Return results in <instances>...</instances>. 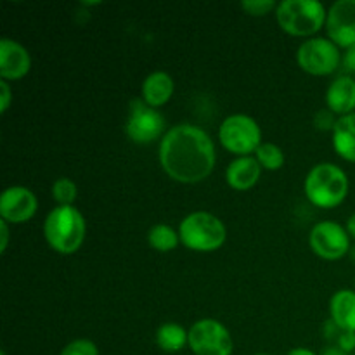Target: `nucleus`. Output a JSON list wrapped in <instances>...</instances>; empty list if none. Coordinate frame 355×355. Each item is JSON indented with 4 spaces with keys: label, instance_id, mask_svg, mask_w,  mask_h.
<instances>
[{
    "label": "nucleus",
    "instance_id": "nucleus-5",
    "mask_svg": "<svg viewBox=\"0 0 355 355\" xmlns=\"http://www.w3.org/2000/svg\"><path fill=\"white\" fill-rule=\"evenodd\" d=\"M180 243L193 252L208 253L220 248L227 239L224 222L208 211H193L179 225Z\"/></svg>",
    "mask_w": 355,
    "mask_h": 355
},
{
    "label": "nucleus",
    "instance_id": "nucleus-18",
    "mask_svg": "<svg viewBox=\"0 0 355 355\" xmlns=\"http://www.w3.org/2000/svg\"><path fill=\"white\" fill-rule=\"evenodd\" d=\"M333 148L343 159L355 163V113L336 120L333 128Z\"/></svg>",
    "mask_w": 355,
    "mask_h": 355
},
{
    "label": "nucleus",
    "instance_id": "nucleus-17",
    "mask_svg": "<svg viewBox=\"0 0 355 355\" xmlns=\"http://www.w3.org/2000/svg\"><path fill=\"white\" fill-rule=\"evenodd\" d=\"M329 314H331V321L342 331L355 333V291H336L329 300Z\"/></svg>",
    "mask_w": 355,
    "mask_h": 355
},
{
    "label": "nucleus",
    "instance_id": "nucleus-4",
    "mask_svg": "<svg viewBox=\"0 0 355 355\" xmlns=\"http://www.w3.org/2000/svg\"><path fill=\"white\" fill-rule=\"evenodd\" d=\"M328 10L318 0H283L277 3L276 19L281 30L293 37H312L326 26Z\"/></svg>",
    "mask_w": 355,
    "mask_h": 355
},
{
    "label": "nucleus",
    "instance_id": "nucleus-32",
    "mask_svg": "<svg viewBox=\"0 0 355 355\" xmlns=\"http://www.w3.org/2000/svg\"><path fill=\"white\" fill-rule=\"evenodd\" d=\"M347 232L350 234V238L355 239V214L350 215L349 222H347Z\"/></svg>",
    "mask_w": 355,
    "mask_h": 355
},
{
    "label": "nucleus",
    "instance_id": "nucleus-22",
    "mask_svg": "<svg viewBox=\"0 0 355 355\" xmlns=\"http://www.w3.org/2000/svg\"><path fill=\"white\" fill-rule=\"evenodd\" d=\"M76 194H78V187L68 177H61L52 184V198L58 203V207H73Z\"/></svg>",
    "mask_w": 355,
    "mask_h": 355
},
{
    "label": "nucleus",
    "instance_id": "nucleus-9",
    "mask_svg": "<svg viewBox=\"0 0 355 355\" xmlns=\"http://www.w3.org/2000/svg\"><path fill=\"white\" fill-rule=\"evenodd\" d=\"M125 130L135 144H151L166 134L165 118L156 107L148 106L144 101H134Z\"/></svg>",
    "mask_w": 355,
    "mask_h": 355
},
{
    "label": "nucleus",
    "instance_id": "nucleus-12",
    "mask_svg": "<svg viewBox=\"0 0 355 355\" xmlns=\"http://www.w3.org/2000/svg\"><path fill=\"white\" fill-rule=\"evenodd\" d=\"M37 196L28 187H7L0 196V217L9 224H24L37 214Z\"/></svg>",
    "mask_w": 355,
    "mask_h": 355
},
{
    "label": "nucleus",
    "instance_id": "nucleus-33",
    "mask_svg": "<svg viewBox=\"0 0 355 355\" xmlns=\"http://www.w3.org/2000/svg\"><path fill=\"white\" fill-rule=\"evenodd\" d=\"M257 355H269V354H257Z\"/></svg>",
    "mask_w": 355,
    "mask_h": 355
},
{
    "label": "nucleus",
    "instance_id": "nucleus-34",
    "mask_svg": "<svg viewBox=\"0 0 355 355\" xmlns=\"http://www.w3.org/2000/svg\"><path fill=\"white\" fill-rule=\"evenodd\" d=\"M354 355H355V352H354Z\"/></svg>",
    "mask_w": 355,
    "mask_h": 355
},
{
    "label": "nucleus",
    "instance_id": "nucleus-10",
    "mask_svg": "<svg viewBox=\"0 0 355 355\" xmlns=\"http://www.w3.org/2000/svg\"><path fill=\"white\" fill-rule=\"evenodd\" d=\"M312 252L324 260H340L349 253L350 234L338 222L324 220L312 227L309 234Z\"/></svg>",
    "mask_w": 355,
    "mask_h": 355
},
{
    "label": "nucleus",
    "instance_id": "nucleus-11",
    "mask_svg": "<svg viewBox=\"0 0 355 355\" xmlns=\"http://www.w3.org/2000/svg\"><path fill=\"white\" fill-rule=\"evenodd\" d=\"M328 38L338 47L355 45V0H336L326 16Z\"/></svg>",
    "mask_w": 355,
    "mask_h": 355
},
{
    "label": "nucleus",
    "instance_id": "nucleus-25",
    "mask_svg": "<svg viewBox=\"0 0 355 355\" xmlns=\"http://www.w3.org/2000/svg\"><path fill=\"white\" fill-rule=\"evenodd\" d=\"M338 347L345 350L347 354L355 352V333L354 331H340L338 335Z\"/></svg>",
    "mask_w": 355,
    "mask_h": 355
},
{
    "label": "nucleus",
    "instance_id": "nucleus-14",
    "mask_svg": "<svg viewBox=\"0 0 355 355\" xmlns=\"http://www.w3.org/2000/svg\"><path fill=\"white\" fill-rule=\"evenodd\" d=\"M262 166L253 156H239L229 163L225 170V180L236 191H248L259 182Z\"/></svg>",
    "mask_w": 355,
    "mask_h": 355
},
{
    "label": "nucleus",
    "instance_id": "nucleus-3",
    "mask_svg": "<svg viewBox=\"0 0 355 355\" xmlns=\"http://www.w3.org/2000/svg\"><path fill=\"white\" fill-rule=\"evenodd\" d=\"M305 196L318 208H335L349 194V177L335 163H319L305 177Z\"/></svg>",
    "mask_w": 355,
    "mask_h": 355
},
{
    "label": "nucleus",
    "instance_id": "nucleus-8",
    "mask_svg": "<svg viewBox=\"0 0 355 355\" xmlns=\"http://www.w3.org/2000/svg\"><path fill=\"white\" fill-rule=\"evenodd\" d=\"M189 349L194 355H232L234 342L217 319H200L189 328Z\"/></svg>",
    "mask_w": 355,
    "mask_h": 355
},
{
    "label": "nucleus",
    "instance_id": "nucleus-20",
    "mask_svg": "<svg viewBox=\"0 0 355 355\" xmlns=\"http://www.w3.org/2000/svg\"><path fill=\"white\" fill-rule=\"evenodd\" d=\"M148 243L153 250L159 253L172 252L180 243L179 231H175V229H172L166 224H156L149 229Z\"/></svg>",
    "mask_w": 355,
    "mask_h": 355
},
{
    "label": "nucleus",
    "instance_id": "nucleus-30",
    "mask_svg": "<svg viewBox=\"0 0 355 355\" xmlns=\"http://www.w3.org/2000/svg\"><path fill=\"white\" fill-rule=\"evenodd\" d=\"M286 355H318V354L312 352V350H309V349H304V347H298V349L290 350Z\"/></svg>",
    "mask_w": 355,
    "mask_h": 355
},
{
    "label": "nucleus",
    "instance_id": "nucleus-15",
    "mask_svg": "<svg viewBox=\"0 0 355 355\" xmlns=\"http://www.w3.org/2000/svg\"><path fill=\"white\" fill-rule=\"evenodd\" d=\"M326 104L333 114L347 116L355 110V78L349 75L338 76L326 92Z\"/></svg>",
    "mask_w": 355,
    "mask_h": 355
},
{
    "label": "nucleus",
    "instance_id": "nucleus-16",
    "mask_svg": "<svg viewBox=\"0 0 355 355\" xmlns=\"http://www.w3.org/2000/svg\"><path fill=\"white\" fill-rule=\"evenodd\" d=\"M173 78L165 71H153L146 76L142 83V101L151 107H162L172 99L173 96Z\"/></svg>",
    "mask_w": 355,
    "mask_h": 355
},
{
    "label": "nucleus",
    "instance_id": "nucleus-27",
    "mask_svg": "<svg viewBox=\"0 0 355 355\" xmlns=\"http://www.w3.org/2000/svg\"><path fill=\"white\" fill-rule=\"evenodd\" d=\"M335 123H336V120L335 118H333V113L331 111H319V114L318 116H315V125H318V127H321V128H335Z\"/></svg>",
    "mask_w": 355,
    "mask_h": 355
},
{
    "label": "nucleus",
    "instance_id": "nucleus-7",
    "mask_svg": "<svg viewBox=\"0 0 355 355\" xmlns=\"http://www.w3.org/2000/svg\"><path fill=\"white\" fill-rule=\"evenodd\" d=\"M297 62L309 75L326 76L335 73L343 61L338 45L329 38L312 37L298 47Z\"/></svg>",
    "mask_w": 355,
    "mask_h": 355
},
{
    "label": "nucleus",
    "instance_id": "nucleus-24",
    "mask_svg": "<svg viewBox=\"0 0 355 355\" xmlns=\"http://www.w3.org/2000/svg\"><path fill=\"white\" fill-rule=\"evenodd\" d=\"M241 7L246 14L259 17L276 10L277 3L274 0H243Z\"/></svg>",
    "mask_w": 355,
    "mask_h": 355
},
{
    "label": "nucleus",
    "instance_id": "nucleus-21",
    "mask_svg": "<svg viewBox=\"0 0 355 355\" xmlns=\"http://www.w3.org/2000/svg\"><path fill=\"white\" fill-rule=\"evenodd\" d=\"M255 158L262 168L270 170V172L283 168L284 165L283 149L277 144H272V142H262L260 148L255 151Z\"/></svg>",
    "mask_w": 355,
    "mask_h": 355
},
{
    "label": "nucleus",
    "instance_id": "nucleus-26",
    "mask_svg": "<svg viewBox=\"0 0 355 355\" xmlns=\"http://www.w3.org/2000/svg\"><path fill=\"white\" fill-rule=\"evenodd\" d=\"M10 101H12V94H10V87L6 80L0 82V110L2 113H6L10 106Z\"/></svg>",
    "mask_w": 355,
    "mask_h": 355
},
{
    "label": "nucleus",
    "instance_id": "nucleus-29",
    "mask_svg": "<svg viewBox=\"0 0 355 355\" xmlns=\"http://www.w3.org/2000/svg\"><path fill=\"white\" fill-rule=\"evenodd\" d=\"M0 231H2V243H0V252H6L9 245V222L0 220Z\"/></svg>",
    "mask_w": 355,
    "mask_h": 355
},
{
    "label": "nucleus",
    "instance_id": "nucleus-23",
    "mask_svg": "<svg viewBox=\"0 0 355 355\" xmlns=\"http://www.w3.org/2000/svg\"><path fill=\"white\" fill-rule=\"evenodd\" d=\"M59 355H99V349L92 340L78 338L68 343Z\"/></svg>",
    "mask_w": 355,
    "mask_h": 355
},
{
    "label": "nucleus",
    "instance_id": "nucleus-6",
    "mask_svg": "<svg viewBox=\"0 0 355 355\" xmlns=\"http://www.w3.org/2000/svg\"><path fill=\"white\" fill-rule=\"evenodd\" d=\"M220 144L229 153L239 156H250L262 144V130L257 120L248 114H231L222 121L218 128Z\"/></svg>",
    "mask_w": 355,
    "mask_h": 355
},
{
    "label": "nucleus",
    "instance_id": "nucleus-31",
    "mask_svg": "<svg viewBox=\"0 0 355 355\" xmlns=\"http://www.w3.org/2000/svg\"><path fill=\"white\" fill-rule=\"evenodd\" d=\"M321 355H349V354H347L345 350L340 349V347H329V349H326Z\"/></svg>",
    "mask_w": 355,
    "mask_h": 355
},
{
    "label": "nucleus",
    "instance_id": "nucleus-2",
    "mask_svg": "<svg viewBox=\"0 0 355 355\" xmlns=\"http://www.w3.org/2000/svg\"><path fill=\"white\" fill-rule=\"evenodd\" d=\"M85 234V218L75 207H55L44 222V236L49 246L61 255L78 252Z\"/></svg>",
    "mask_w": 355,
    "mask_h": 355
},
{
    "label": "nucleus",
    "instance_id": "nucleus-28",
    "mask_svg": "<svg viewBox=\"0 0 355 355\" xmlns=\"http://www.w3.org/2000/svg\"><path fill=\"white\" fill-rule=\"evenodd\" d=\"M343 66H345L347 71L355 73V45L354 47L347 49V54L343 58Z\"/></svg>",
    "mask_w": 355,
    "mask_h": 355
},
{
    "label": "nucleus",
    "instance_id": "nucleus-19",
    "mask_svg": "<svg viewBox=\"0 0 355 355\" xmlns=\"http://www.w3.org/2000/svg\"><path fill=\"white\" fill-rule=\"evenodd\" d=\"M156 343L163 352H180L184 347L189 345V331L177 322H165L156 331Z\"/></svg>",
    "mask_w": 355,
    "mask_h": 355
},
{
    "label": "nucleus",
    "instance_id": "nucleus-13",
    "mask_svg": "<svg viewBox=\"0 0 355 355\" xmlns=\"http://www.w3.org/2000/svg\"><path fill=\"white\" fill-rule=\"evenodd\" d=\"M31 69V55L12 38L0 40V76L2 80H19Z\"/></svg>",
    "mask_w": 355,
    "mask_h": 355
},
{
    "label": "nucleus",
    "instance_id": "nucleus-1",
    "mask_svg": "<svg viewBox=\"0 0 355 355\" xmlns=\"http://www.w3.org/2000/svg\"><path fill=\"white\" fill-rule=\"evenodd\" d=\"M159 165L170 179L198 184L215 168V144L203 128L193 123L173 125L159 142Z\"/></svg>",
    "mask_w": 355,
    "mask_h": 355
}]
</instances>
